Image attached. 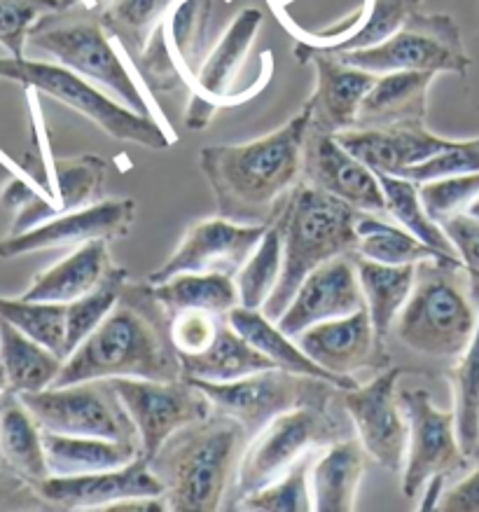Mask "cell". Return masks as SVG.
<instances>
[{
	"label": "cell",
	"mask_w": 479,
	"mask_h": 512,
	"mask_svg": "<svg viewBox=\"0 0 479 512\" xmlns=\"http://www.w3.org/2000/svg\"><path fill=\"white\" fill-rule=\"evenodd\" d=\"M309 124L311 110L304 103L300 113L267 136L199 150V169L211 185L220 218L244 225L272 223L283 199L302 181Z\"/></svg>",
	"instance_id": "obj_1"
},
{
	"label": "cell",
	"mask_w": 479,
	"mask_h": 512,
	"mask_svg": "<svg viewBox=\"0 0 479 512\" xmlns=\"http://www.w3.org/2000/svg\"><path fill=\"white\" fill-rule=\"evenodd\" d=\"M115 377L183 379V365L169 342V314L155 300L148 281L143 288L131 283L124 288L117 307L66 358L52 386Z\"/></svg>",
	"instance_id": "obj_2"
},
{
	"label": "cell",
	"mask_w": 479,
	"mask_h": 512,
	"mask_svg": "<svg viewBox=\"0 0 479 512\" xmlns=\"http://www.w3.org/2000/svg\"><path fill=\"white\" fill-rule=\"evenodd\" d=\"M479 323V281L461 260L430 258L416 265L414 288L391 335L428 361L454 365Z\"/></svg>",
	"instance_id": "obj_3"
},
{
	"label": "cell",
	"mask_w": 479,
	"mask_h": 512,
	"mask_svg": "<svg viewBox=\"0 0 479 512\" xmlns=\"http://www.w3.org/2000/svg\"><path fill=\"white\" fill-rule=\"evenodd\" d=\"M246 442L239 421L218 410L173 433L150 461L152 473L164 487L166 508L176 512L222 508Z\"/></svg>",
	"instance_id": "obj_4"
},
{
	"label": "cell",
	"mask_w": 479,
	"mask_h": 512,
	"mask_svg": "<svg viewBox=\"0 0 479 512\" xmlns=\"http://www.w3.org/2000/svg\"><path fill=\"white\" fill-rule=\"evenodd\" d=\"M358 218L360 211L351 204L307 181L297 183L272 220L283 246V272L262 314L279 321L314 269L342 255H356Z\"/></svg>",
	"instance_id": "obj_5"
},
{
	"label": "cell",
	"mask_w": 479,
	"mask_h": 512,
	"mask_svg": "<svg viewBox=\"0 0 479 512\" xmlns=\"http://www.w3.org/2000/svg\"><path fill=\"white\" fill-rule=\"evenodd\" d=\"M353 431L356 428L342 403L339 407H297L279 414L246 442L225 505L234 508L246 496L286 475L307 452L353 438Z\"/></svg>",
	"instance_id": "obj_6"
},
{
	"label": "cell",
	"mask_w": 479,
	"mask_h": 512,
	"mask_svg": "<svg viewBox=\"0 0 479 512\" xmlns=\"http://www.w3.org/2000/svg\"><path fill=\"white\" fill-rule=\"evenodd\" d=\"M0 80L17 82L24 89L52 96L66 108L85 115L103 134L122 143H134L150 150H166L173 136L164 131L155 115H141L99 85L82 78L57 61H38L29 57H0Z\"/></svg>",
	"instance_id": "obj_7"
},
{
	"label": "cell",
	"mask_w": 479,
	"mask_h": 512,
	"mask_svg": "<svg viewBox=\"0 0 479 512\" xmlns=\"http://www.w3.org/2000/svg\"><path fill=\"white\" fill-rule=\"evenodd\" d=\"M106 26L96 8L57 10L45 15L33 26L29 45L43 52L57 64L71 68L82 78L99 85L103 92L113 94L117 101L141 115H152L129 68L117 57Z\"/></svg>",
	"instance_id": "obj_8"
},
{
	"label": "cell",
	"mask_w": 479,
	"mask_h": 512,
	"mask_svg": "<svg viewBox=\"0 0 479 512\" xmlns=\"http://www.w3.org/2000/svg\"><path fill=\"white\" fill-rule=\"evenodd\" d=\"M234 0H180L157 26L136 68L155 94L190 92L194 80L213 50L220 15Z\"/></svg>",
	"instance_id": "obj_9"
},
{
	"label": "cell",
	"mask_w": 479,
	"mask_h": 512,
	"mask_svg": "<svg viewBox=\"0 0 479 512\" xmlns=\"http://www.w3.org/2000/svg\"><path fill=\"white\" fill-rule=\"evenodd\" d=\"M190 382L206 393L213 410L239 421L248 440L279 414L297 407H332L342 391L325 379L295 375L281 368L255 372L234 382Z\"/></svg>",
	"instance_id": "obj_10"
},
{
	"label": "cell",
	"mask_w": 479,
	"mask_h": 512,
	"mask_svg": "<svg viewBox=\"0 0 479 512\" xmlns=\"http://www.w3.org/2000/svg\"><path fill=\"white\" fill-rule=\"evenodd\" d=\"M335 57L344 64L377 75L393 71L465 75L472 66V59L463 43L461 26L456 24V19L440 15V12L437 15H423L419 10L384 43L367 47V50L337 52Z\"/></svg>",
	"instance_id": "obj_11"
},
{
	"label": "cell",
	"mask_w": 479,
	"mask_h": 512,
	"mask_svg": "<svg viewBox=\"0 0 479 512\" xmlns=\"http://www.w3.org/2000/svg\"><path fill=\"white\" fill-rule=\"evenodd\" d=\"M19 398L43 431L106 440H138L134 421L124 410L110 379L50 386L38 393H22Z\"/></svg>",
	"instance_id": "obj_12"
},
{
	"label": "cell",
	"mask_w": 479,
	"mask_h": 512,
	"mask_svg": "<svg viewBox=\"0 0 479 512\" xmlns=\"http://www.w3.org/2000/svg\"><path fill=\"white\" fill-rule=\"evenodd\" d=\"M402 412L407 417V459L402 468V494L405 498L421 496L430 477L461 473L470 466L456 433L454 410H440L430 391L421 386H407L398 391Z\"/></svg>",
	"instance_id": "obj_13"
},
{
	"label": "cell",
	"mask_w": 479,
	"mask_h": 512,
	"mask_svg": "<svg viewBox=\"0 0 479 512\" xmlns=\"http://www.w3.org/2000/svg\"><path fill=\"white\" fill-rule=\"evenodd\" d=\"M110 384L134 421L141 440V456L148 463L173 433L206 419L213 412L206 393L185 377L173 382L115 377L110 379Z\"/></svg>",
	"instance_id": "obj_14"
},
{
	"label": "cell",
	"mask_w": 479,
	"mask_h": 512,
	"mask_svg": "<svg viewBox=\"0 0 479 512\" xmlns=\"http://www.w3.org/2000/svg\"><path fill=\"white\" fill-rule=\"evenodd\" d=\"M402 368L393 365L365 386L339 391V403L356 428L367 456L391 473H402L407 459V417L398 400Z\"/></svg>",
	"instance_id": "obj_15"
},
{
	"label": "cell",
	"mask_w": 479,
	"mask_h": 512,
	"mask_svg": "<svg viewBox=\"0 0 479 512\" xmlns=\"http://www.w3.org/2000/svg\"><path fill=\"white\" fill-rule=\"evenodd\" d=\"M262 10L246 8L236 15L225 33L208 52L201 71L190 89V106L185 113V124L190 129H206L211 117L222 106H232L244 99V94L236 89L239 85L241 68L246 64L253 40L262 26Z\"/></svg>",
	"instance_id": "obj_16"
},
{
	"label": "cell",
	"mask_w": 479,
	"mask_h": 512,
	"mask_svg": "<svg viewBox=\"0 0 479 512\" xmlns=\"http://www.w3.org/2000/svg\"><path fill=\"white\" fill-rule=\"evenodd\" d=\"M272 223L244 225L227 218L199 220L185 232L176 251L148 276V283H164L178 274H239Z\"/></svg>",
	"instance_id": "obj_17"
},
{
	"label": "cell",
	"mask_w": 479,
	"mask_h": 512,
	"mask_svg": "<svg viewBox=\"0 0 479 512\" xmlns=\"http://www.w3.org/2000/svg\"><path fill=\"white\" fill-rule=\"evenodd\" d=\"M302 181L335 195L360 213L388 216L386 197L377 171L353 157L335 134L311 127L304 138Z\"/></svg>",
	"instance_id": "obj_18"
},
{
	"label": "cell",
	"mask_w": 479,
	"mask_h": 512,
	"mask_svg": "<svg viewBox=\"0 0 479 512\" xmlns=\"http://www.w3.org/2000/svg\"><path fill=\"white\" fill-rule=\"evenodd\" d=\"M136 218L134 199H101L87 209L64 213L22 234H10L0 241V258L10 260L50 248L82 246L87 241H115L129 232Z\"/></svg>",
	"instance_id": "obj_19"
},
{
	"label": "cell",
	"mask_w": 479,
	"mask_h": 512,
	"mask_svg": "<svg viewBox=\"0 0 479 512\" xmlns=\"http://www.w3.org/2000/svg\"><path fill=\"white\" fill-rule=\"evenodd\" d=\"M47 503L61 508H122L138 498H162L164 487L152 473L150 463L138 456L122 468L99 473L47 477L33 487Z\"/></svg>",
	"instance_id": "obj_20"
},
{
	"label": "cell",
	"mask_w": 479,
	"mask_h": 512,
	"mask_svg": "<svg viewBox=\"0 0 479 512\" xmlns=\"http://www.w3.org/2000/svg\"><path fill=\"white\" fill-rule=\"evenodd\" d=\"M360 307H365V297L358 281L356 262H351L349 255H342L314 269L302 281L293 302L279 316L276 325L288 337H297L311 325L349 316Z\"/></svg>",
	"instance_id": "obj_21"
},
{
	"label": "cell",
	"mask_w": 479,
	"mask_h": 512,
	"mask_svg": "<svg viewBox=\"0 0 479 512\" xmlns=\"http://www.w3.org/2000/svg\"><path fill=\"white\" fill-rule=\"evenodd\" d=\"M295 339L311 361L339 377L386 363V347L379 344L367 307L311 325Z\"/></svg>",
	"instance_id": "obj_22"
},
{
	"label": "cell",
	"mask_w": 479,
	"mask_h": 512,
	"mask_svg": "<svg viewBox=\"0 0 479 512\" xmlns=\"http://www.w3.org/2000/svg\"><path fill=\"white\" fill-rule=\"evenodd\" d=\"M300 64L316 66V89L307 101L311 127L328 131V134L356 127L360 103L379 75L344 64L328 52L304 54Z\"/></svg>",
	"instance_id": "obj_23"
},
{
	"label": "cell",
	"mask_w": 479,
	"mask_h": 512,
	"mask_svg": "<svg viewBox=\"0 0 479 512\" xmlns=\"http://www.w3.org/2000/svg\"><path fill=\"white\" fill-rule=\"evenodd\" d=\"M337 141L379 174L400 176L402 171L426 162L447 150L454 138L437 136L426 124L391 129H346L339 131Z\"/></svg>",
	"instance_id": "obj_24"
},
{
	"label": "cell",
	"mask_w": 479,
	"mask_h": 512,
	"mask_svg": "<svg viewBox=\"0 0 479 512\" xmlns=\"http://www.w3.org/2000/svg\"><path fill=\"white\" fill-rule=\"evenodd\" d=\"M419 5L421 0H365L358 15L349 19V26L307 33L309 43L297 40L295 59H302L309 52H356L384 43L402 29Z\"/></svg>",
	"instance_id": "obj_25"
},
{
	"label": "cell",
	"mask_w": 479,
	"mask_h": 512,
	"mask_svg": "<svg viewBox=\"0 0 479 512\" xmlns=\"http://www.w3.org/2000/svg\"><path fill=\"white\" fill-rule=\"evenodd\" d=\"M435 73L393 71L379 75L358 110V129H391L426 124L428 92ZM353 127V129H356Z\"/></svg>",
	"instance_id": "obj_26"
},
{
	"label": "cell",
	"mask_w": 479,
	"mask_h": 512,
	"mask_svg": "<svg viewBox=\"0 0 479 512\" xmlns=\"http://www.w3.org/2000/svg\"><path fill=\"white\" fill-rule=\"evenodd\" d=\"M0 468L29 484L31 489L52 477L45 456L43 428L22 398L12 391L0 396Z\"/></svg>",
	"instance_id": "obj_27"
},
{
	"label": "cell",
	"mask_w": 479,
	"mask_h": 512,
	"mask_svg": "<svg viewBox=\"0 0 479 512\" xmlns=\"http://www.w3.org/2000/svg\"><path fill=\"white\" fill-rule=\"evenodd\" d=\"M365 447L356 438L339 440L309 470L311 503L318 512H349L356 508L360 480L365 473Z\"/></svg>",
	"instance_id": "obj_28"
},
{
	"label": "cell",
	"mask_w": 479,
	"mask_h": 512,
	"mask_svg": "<svg viewBox=\"0 0 479 512\" xmlns=\"http://www.w3.org/2000/svg\"><path fill=\"white\" fill-rule=\"evenodd\" d=\"M227 321L232 323V328L239 332V335H244L260 354H265L276 368L295 372V375L325 379V382L339 386L342 391L358 386L353 377H339L335 372L321 368L316 361H311V358L304 354L300 344H297V339L288 337L286 332L276 325V321L262 314V309L234 307L227 314Z\"/></svg>",
	"instance_id": "obj_29"
},
{
	"label": "cell",
	"mask_w": 479,
	"mask_h": 512,
	"mask_svg": "<svg viewBox=\"0 0 479 512\" xmlns=\"http://www.w3.org/2000/svg\"><path fill=\"white\" fill-rule=\"evenodd\" d=\"M110 241L94 239L75 248L64 260L38 274L26 293L24 300L36 302H73L78 297L87 295L99 283L106 279V274L113 269L108 253Z\"/></svg>",
	"instance_id": "obj_30"
},
{
	"label": "cell",
	"mask_w": 479,
	"mask_h": 512,
	"mask_svg": "<svg viewBox=\"0 0 479 512\" xmlns=\"http://www.w3.org/2000/svg\"><path fill=\"white\" fill-rule=\"evenodd\" d=\"M50 475L68 477L122 468L141 456L138 440H106L43 431Z\"/></svg>",
	"instance_id": "obj_31"
},
{
	"label": "cell",
	"mask_w": 479,
	"mask_h": 512,
	"mask_svg": "<svg viewBox=\"0 0 479 512\" xmlns=\"http://www.w3.org/2000/svg\"><path fill=\"white\" fill-rule=\"evenodd\" d=\"M180 365H183V377L201 379V382H234V379L276 368L244 335H239L229 321H225L201 354L180 358Z\"/></svg>",
	"instance_id": "obj_32"
},
{
	"label": "cell",
	"mask_w": 479,
	"mask_h": 512,
	"mask_svg": "<svg viewBox=\"0 0 479 512\" xmlns=\"http://www.w3.org/2000/svg\"><path fill=\"white\" fill-rule=\"evenodd\" d=\"M353 262H356L358 281L363 288L365 307L370 311L374 332H377L381 347H386L395 318L414 288L416 265H381V262L360 258V255H356Z\"/></svg>",
	"instance_id": "obj_33"
},
{
	"label": "cell",
	"mask_w": 479,
	"mask_h": 512,
	"mask_svg": "<svg viewBox=\"0 0 479 512\" xmlns=\"http://www.w3.org/2000/svg\"><path fill=\"white\" fill-rule=\"evenodd\" d=\"M0 365L8 375L10 391L22 396L50 389L57 382L64 358L12 328L10 323L0 321Z\"/></svg>",
	"instance_id": "obj_34"
},
{
	"label": "cell",
	"mask_w": 479,
	"mask_h": 512,
	"mask_svg": "<svg viewBox=\"0 0 479 512\" xmlns=\"http://www.w3.org/2000/svg\"><path fill=\"white\" fill-rule=\"evenodd\" d=\"M150 290L169 316L192 309L229 314L239 307V290L227 274H178L155 286L150 283Z\"/></svg>",
	"instance_id": "obj_35"
},
{
	"label": "cell",
	"mask_w": 479,
	"mask_h": 512,
	"mask_svg": "<svg viewBox=\"0 0 479 512\" xmlns=\"http://www.w3.org/2000/svg\"><path fill=\"white\" fill-rule=\"evenodd\" d=\"M180 0H101V22L131 57H138Z\"/></svg>",
	"instance_id": "obj_36"
},
{
	"label": "cell",
	"mask_w": 479,
	"mask_h": 512,
	"mask_svg": "<svg viewBox=\"0 0 479 512\" xmlns=\"http://www.w3.org/2000/svg\"><path fill=\"white\" fill-rule=\"evenodd\" d=\"M356 230V255L381 262V265H419V262L430 258H449V255L423 244L421 239L409 234L405 227H393L377 216H370V213H360Z\"/></svg>",
	"instance_id": "obj_37"
},
{
	"label": "cell",
	"mask_w": 479,
	"mask_h": 512,
	"mask_svg": "<svg viewBox=\"0 0 479 512\" xmlns=\"http://www.w3.org/2000/svg\"><path fill=\"white\" fill-rule=\"evenodd\" d=\"M52 181L57 185V195L52 197L54 213H64L87 209L99 204L103 199L108 178V164L99 155H78L54 159ZM54 216V218H57Z\"/></svg>",
	"instance_id": "obj_38"
},
{
	"label": "cell",
	"mask_w": 479,
	"mask_h": 512,
	"mask_svg": "<svg viewBox=\"0 0 479 512\" xmlns=\"http://www.w3.org/2000/svg\"><path fill=\"white\" fill-rule=\"evenodd\" d=\"M377 176H379L381 188H384L388 216L398 220L400 227H405L409 234H414L416 239L423 241V244H428L430 248H435V251L449 255V258H458L456 248L451 246V241L447 234H444L442 225H437L435 220L428 216L426 209H423L419 183L407 181V178H400V176L379 174V171Z\"/></svg>",
	"instance_id": "obj_39"
},
{
	"label": "cell",
	"mask_w": 479,
	"mask_h": 512,
	"mask_svg": "<svg viewBox=\"0 0 479 512\" xmlns=\"http://www.w3.org/2000/svg\"><path fill=\"white\" fill-rule=\"evenodd\" d=\"M0 321L10 323L24 335L54 351L66 361L68 304L36 302L24 297H0Z\"/></svg>",
	"instance_id": "obj_40"
},
{
	"label": "cell",
	"mask_w": 479,
	"mask_h": 512,
	"mask_svg": "<svg viewBox=\"0 0 479 512\" xmlns=\"http://www.w3.org/2000/svg\"><path fill=\"white\" fill-rule=\"evenodd\" d=\"M449 379L454 389L456 433L465 456L472 461L479 447V323L470 347L449 368Z\"/></svg>",
	"instance_id": "obj_41"
},
{
	"label": "cell",
	"mask_w": 479,
	"mask_h": 512,
	"mask_svg": "<svg viewBox=\"0 0 479 512\" xmlns=\"http://www.w3.org/2000/svg\"><path fill=\"white\" fill-rule=\"evenodd\" d=\"M129 286V274L120 267H113L99 286L89 290L87 295L68 302V328H66V358L80 347L106 316L122 300L124 288Z\"/></svg>",
	"instance_id": "obj_42"
},
{
	"label": "cell",
	"mask_w": 479,
	"mask_h": 512,
	"mask_svg": "<svg viewBox=\"0 0 479 512\" xmlns=\"http://www.w3.org/2000/svg\"><path fill=\"white\" fill-rule=\"evenodd\" d=\"M283 272V246L279 230L274 223L269 225L265 237L251 258L244 262V267L239 269V274L234 276L236 290H239V307L246 309H262L265 302L272 297V293L279 286Z\"/></svg>",
	"instance_id": "obj_43"
},
{
	"label": "cell",
	"mask_w": 479,
	"mask_h": 512,
	"mask_svg": "<svg viewBox=\"0 0 479 512\" xmlns=\"http://www.w3.org/2000/svg\"><path fill=\"white\" fill-rule=\"evenodd\" d=\"M316 461V449L307 452L293 463L286 475L267 484L265 489L246 496L234 505V510H262V512H307L314 510L309 491V470Z\"/></svg>",
	"instance_id": "obj_44"
},
{
	"label": "cell",
	"mask_w": 479,
	"mask_h": 512,
	"mask_svg": "<svg viewBox=\"0 0 479 512\" xmlns=\"http://www.w3.org/2000/svg\"><path fill=\"white\" fill-rule=\"evenodd\" d=\"M421 204L437 225L465 213V209L479 197V174L447 176L419 185Z\"/></svg>",
	"instance_id": "obj_45"
},
{
	"label": "cell",
	"mask_w": 479,
	"mask_h": 512,
	"mask_svg": "<svg viewBox=\"0 0 479 512\" xmlns=\"http://www.w3.org/2000/svg\"><path fill=\"white\" fill-rule=\"evenodd\" d=\"M57 8V0H0V47L10 57H26L33 26Z\"/></svg>",
	"instance_id": "obj_46"
},
{
	"label": "cell",
	"mask_w": 479,
	"mask_h": 512,
	"mask_svg": "<svg viewBox=\"0 0 479 512\" xmlns=\"http://www.w3.org/2000/svg\"><path fill=\"white\" fill-rule=\"evenodd\" d=\"M479 174V136L470 141H454L440 155L426 159V162L412 166V169L402 171L400 178L414 183H428L435 178L447 176H465Z\"/></svg>",
	"instance_id": "obj_47"
},
{
	"label": "cell",
	"mask_w": 479,
	"mask_h": 512,
	"mask_svg": "<svg viewBox=\"0 0 479 512\" xmlns=\"http://www.w3.org/2000/svg\"><path fill=\"white\" fill-rule=\"evenodd\" d=\"M442 230L449 237L451 246L456 248L463 265L472 274H479V220L468 213H458L447 223H442Z\"/></svg>",
	"instance_id": "obj_48"
},
{
	"label": "cell",
	"mask_w": 479,
	"mask_h": 512,
	"mask_svg": "<svg viewBox=\"0 0 479 512\" xmlns=\"http://www.w3.org/2000/svg\"><path fill=\"white\" fill-rule=\"evenodd\" d=\"M437 510L479 512V463H475V470L465 475L463 480H458L454 487L444 489Z\"/></svg>",
	"instance_id": "obj_49"
},
{
	"label": "cell",
	"mask_w": 479,
	"mask_h": 512,
	"mask_svg": "<svg viewBox=\"0 0 479 512\" xmlns=\"http://www.w3.org/2000/svg\"><path fill=\"white\" fill-rule=\"evenodd\" d=\"M447 475H435L430 477V480L426 482V487H423L421 496L423 501L419 503L421 510H437V503H440V498L444 494V487H447Z\"/></svg>",
	"instance_id": "obj_50"
},
{
	"label": "cell",
	"mask_w": 479,
	"mask_h": 512,
	"mask_svg": "<svg viewBox=\"0 0 479 512\" xmlns=\"http://www.w3.org/2000/svg\"><path fill=\"white\" fill-rule=\"evenodd\" d=\"M57 10H73V8H99L101 0H57Z\"/></svg>",
	"instance_id": "obj_51"
},
{
	"label": "cell",
	"mask_w": 479,
	"mask_h": 512,
	"mask_svg": "<svg viewBox=\"0 0 479 512\" xmlns=\"http://www.w3.org/2000/svg\"><path fill=\"white\" fill-rule=\"evenodd\" d=\"M8 391H10L8 375H5V368H3V365H0V396H3V393H8Z\"/></svg>",
	"instance_id": "obj_52"
},
{
	"label": "cell",
	"mask_w": 479,
	"mask_h": 512,
	"mask_svg": "<svg viewBox=\"0 0 479 512\" xmlns=\"http://www.w3.org/2000/svg\"><path fill=\"white\" fill-rule=\"evenodd\" d=\"M465 213H468V216H472V218H477L479 220V197L475 199V202H472L468 209H465Z\"/></svg>",
	"instance_id": "obj_53"
},
{
	"label": "cell",
	"mask_w": 479,
	"mask_h": 512,
	"mask_svg": "<svg viewBox=\"0 0 479 512\" xmlns=\"http://www.w3.org/2000/svg\"><path fill=\"white\" fill-rule=\"evenodd\" d=\"M475 463H479V447H477V452H475V459H472Z\"/></svg>",
	"instance_id": "obj_54"
},
{
	"label": "cell",
	"mask_w": 479,
	"mask_h": 512,
	"mask_svg": "<svg viewBox=\"0 0 479 512\" xmlns=\"http://www.w3.org/2000/svg\"><path fill=\"white\" fill-rule=\"evenodd\" d=\"M475 276H477V279H479V274H475Z\"/></svg>",
	"instance_id": "obj_55"
},
{
	"label": "cell",
	"mask_w": 479,
	"mask_h": 512,
	"mask_svg": "<svg viewBox=\"0 0 479 512\" xmlns=\"http://www.w3.org/2000/svg\"><path fill=\"white\" fill-rule=\"evenodd\" d=\"M0 470H3V468H0Z\"/></svg>",
	"instance_id": "obj_56"
}]
</instances>
